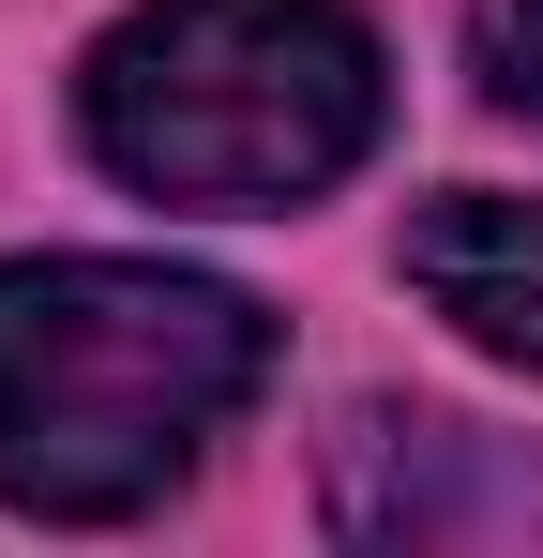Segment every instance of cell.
<instances>
[{"instance_id": "1", "label": "cell", "mask_w": 543, "mask_h": 558, "mask_svg": "<svg viewBox=\"0 0 543 558\" xmlns=\"http://www.w3.org/2000/svg\"><path fill=\"white\" fill-rule=\"evenodd\" d=\"M272 392V302L181 257H0V513L121 529Z\"/></svg>"}, {"instance_id": "2", "label": "cell", "mask_w": 543, "mask_h": 558, "mask_svg": "<svg viewBox=\"0 0 543 558\" xmlns=\"http://www.w3.org/2000/svg\"><path fill=\"white\" fill-rule=\"evenodd\" d=\"M393 136V61L362 0H136L76 46V151L152 211L257 227L362 182Z\"/></svg>"}, {"instance_id": "3", "label": "cell", "mask_w": 543, "mask_h": 558, "mask_svg": "<svg viewBox=\"0 0 543 558\" xmlns=\"http://www.w3.org/2000/svg\"><path fill=\"white\" fill-rule=\"evenodd\" d=\"M333 529L348 544H468V529H543V468L498 453L483 423H438V408H362L333 438Z\"/></svg>"}, {"instance_id": "4", "label": "cell", "mask_w": 543, "mask_h": 558, "mask_svg": "<svg viewBox=\"0 0 543 558\" xmlns=\"http://www.w3.org/2000/svg\"><path fill=\"white\" fill-rule=\"evenodd\" d=\"M393 272L423 287L483 363L543 377V196H498V182L423 196V211H408V242H393Z\"/></svg>"}, {"instance_id": "5", "label": "cell", "mask_w": 543, "mask_h": 558, "mask_svg": "<svg viewBox=\"0 0 543 558\" xmlns=\"http://www.w3.org/2000/svg\"><path fill=\"white\" fill-rule=\"evenodd\" d=\"M483 92L543 121V0H483Z\"/></svg>"}]
</instances>
